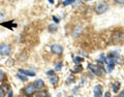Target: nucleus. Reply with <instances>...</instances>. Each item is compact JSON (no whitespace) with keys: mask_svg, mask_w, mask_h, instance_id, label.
<instances>
[{"mask_svg":"<svg viewBox=\"0 0 124 97\" xmlns=\"http://www.w3.org/2000/svg\"><path fill=\"white\" fill-rule=\"evenodd\" d=\"M108 9V4L105 1H100L95 5V12H96V14H98V15L103 14V12H105Z\"/></svg>","mask_w":124,"mask_h":97,"instance_id":"nucleus-1","label":"nucleus"},{"mask_svg":"<svg viewBox=\"0 0 124 97\" xmlns=\"http://www.w3.org/2000/svg\"><path fill=\"white\" fill-rule=\"evenodd\" d=\"M116 61H117L116 56H113V55H110V56H108V58H105V63L108 64V72H111L114 69Z\"/></svg>","mask_w":124,"mask_h":97,"instance_id":"nucleus-2","label":"nucleus"},{"mask_svg":"<svg viewBox=\"0 0 124 97\" xmlns=\"http://www.w3.org/2000/svg\"><path fill=\"white\" fill-rule=\"evenodd\" d=\"M89 69L92 70V72L96 75H100L102 74V72H105V68L99 66V65H95V64H89Z\"/></svg>","mask_w":124,"mask_h":97,"instance_id":"nucleus-3","label":"nucleus"},{"mask_svg":"<svg viewBox=\"0 0 124 97\" xmlns=\"http://www.w3.org/2000/svg\"><path fill=\"white\" fill-rule=\"evenodd\" d=\"M10 51H12V49H10V47L8 44H6V43L0 44V55H2V56H7V55L10 54Z\"/></svg>","mask_w":124,"mask_h":97,"instance_id":"nucleus-4","label":"nucleus"},{"mask_svg":"<svg viewBox=\"0 0 124 97\" xmlns=\"http://www.w3.org/2000/svg\"><path fill=\"white\" fill-rule=\"evenodd\" d=\"M51 50H52V52L56 55H61L63 53V48H62L60 44H53V46L51 47Z\"/></svg>","mask_w":124,"mask_h":97,"instance_id":"nucleus-5","label":"nucleus"},{"mask_svg":"<svg viewBox=\"0 0 124 97\" xmlns=\"http://www.w3.org/2000/svg\"><path fill=\"white\" fill-rule=\"evenodd\" d=\"M35 87L33 85H29V86H27L25 89H24V94L26 96H31L32 94H34L35 92Z\"/></svg>","mask_w":124,"mask_h":97,"instance_id":"nucleus-6","label":"nucleus"},{"mask_svg":"<svg viewBox=\"0 0 124 97\" xmlns=\"http://www.w3.org/2000/svg\"><path fill=\"white\" fill-rule=\"evenodd\" d=\"M94 97H102V87L100 85H97L94 87Z\"/></svg>","mask_w":124,"mask_h":97,"instance_id":"nucleus-7","label":"nucleus"},{"mask_svg":"<svg viewBox=\"0 0 124 97\" xmlns=\"http://www.w3.org/2000/svg\"><path fill=\"white\" fill-rule=\"evenodd\" d=\"M33 86L35 87V89H43V88H45V83H43V80L38 78V80H36L34 82Z\"/></svg>","mask_w":124,"mask_h":97,"instance_id":"nucleus-8","label":"nucleus"},{"mask_svg":"<svg viewBox=\"0 0 124 97\" xmlns=\"http://www.w3.org/2000/svg\"><path fill=\"white\" fill-rule=\"evenodd\" d=\"M19 72L21 74H25V75H29V77H34L35 72L32 70H26V69H19Z\"/></svg>","mask_w":124,"mask_h":97,"instance_id":"nucleus-9","label":"nucleus"},{"mask_svg":"<svg viewBox=\"0 0 124 97\" xmlns=\"http://www.w3.org/2000/svg\"><path fill=\"white\" fill-rule=\"evenodd\" d=\"M7 89H8V85H3L0 87V97H4Z\"/></svg>","mask_w":124,"mask_h":97,"instance_id":"nucleus-10","label":"nucleus"},{"mask_svg":"<svg viewBox=\"0 0 124 97\" xmlns=\"http://www.w3.org/2000/svg\"><path fill=\"white\" fill-rule=\"evenodd\" d=\"M71 71H72V72H74V73H77V72H81V71H83V67L81 66V65L77 64L76 66H74V67L71 69Z\"/></svg>","mask_w":124,"mask_h":97,"instance_id":"nucleus-11","label":"nucleus"},{"mask_svg":"<svg viewBox=\"0 0 124 97\" xmlns=\"http://www.w3.org/2000/svg\"><path fill=\"white\" fill-rule=\"evenodd\" d=\"M35 97H48V92L46 91H38L37 93H36Z\"/></svg>","mask_w":124,"mask_h":97,"instance_id":"nucleus-12","label":"nucleus"},{"mask_svg":"<svg viewBox=\"0 0 124 97\" xmlns=\"http://www.w3.org/2000/svg\"><path fill=\"white\" fill-rule=\"evenodd\" d=\"M120 89V83H114L113 85V91L114 92H118V90Z\"/></svg>","mask_w":124,"mask_h":97,"instance_id":"nucleus-13","label":"nucleus"},{"mask_svg":"<svg viewBox=\"0 0 124 97\" xmlns=\"http://www.w3.org/2000/svg\"><path fill=\"white\" fill-rule=\"evenodd\" d=\"M50 82H51V84H53V85H56V84L58 83V78H57L56 75H53V77L50 78Z\"/></svg>","mask_w":124,"mask_h":97,"instance_id":"nucleus-14","label":"nucleus"},{"mask_svg":"<svg viewBox=\"0 0 124 97\" xmlns=\"http://www.w3.org/2000/svg\"><path fill=\"white\" fill-rule=\"evenodd\" d=\"M56 30H57V26L55 24H51L49 26V31H50V32H55Z\"/></svg>","mask_w":124,"mask_h":97,"instance_id":"nucleus-15","label":"nucleus"},{"mask_svg":"<svg viewBox=\"0 0 124 97\" xmlns=\"http://www.w3.org/2000/svg\"><path fill=\"white\" fill-rule=\"evenodd\" d=\"M74 1H76V0H65V1L63 2V5L64 6H67L68 4H71L72 2H74Z\"/></svg>","mask_w":124,"mask_h":97,"instance_id":"nucleus-16","label":"nucleus"},{"mask_svg":"<svg viewBox=\"0 0 124 97\" xmlns=\"http://www.w3.org/2000/svg\"><path fill=\"white\" fill-rule=\"evenodd\" d=\"M18 78H21V80H22V81H24V82H26V81H27V78H26V77H24V75H23V74H21V73H19V74H18Z\"/></svg>","mask_w":124,"mask_h":97,"instance_id":"nucleus-17","label":"nucleus"},{"mask_svg":"<svg viewBox=\"0 0 124 97\" xmlns=\"http://www.w3.org/2000/svg\"><path fill=\"white\" fill-rule=\"evenodd\" d=\"M4 78H5V73L2 72V71H0V82H2Z\"/></svg>","mask_w":124,"mask_h":97,"instance_id":"nucleus-18","label":"nucleus"},{"mask_svg":"<svg viewBox=\"0 0 124 97\" xmlns=\"http://www.w3.org/2000/svg\"><path fill=\"white\" fill-rule=\"evenodd\" d=\"M61 67H62V62H59V63L56 65L55 70H60V68H61Z\"/></svg>","mask_w":124,"mask_h":97,"instance_id":"nucleus-19","label":"nucleus"},{"mask_svg":"<svg viewBox=\"0 0 124 97\" xmlns=\"http://www.w3.org/2000/svg\"><path fill=\"white\" fill-rule=\"evenodd\" d=\"M74 61H76V63H79V62H82L83 59L80 58V57H77V58H74Z\"/></svg>","mask_w":124,"mask_h":97,"instance_id":"nucleus-20","label":"nucleus"},{"mask_svg":"<svg viewBox=\"0 0 124 97\" xmlns=\"http://www.w3.org/2000/svg\"><path fill=\"white\" fill-rule=\"evenodd\" d=\"M114 1L118 4H124V0H114Z\"/></svg>","mask_w":124,"mask_h":97,"instance_id":"nucleus-21","label":"nucleus"},{"mask_svg":"<svg viewBox=\"0 0 124 97\" xmlns=\"http://www.w3.org/2000/svg\"><path fill=\"white\" fill-rule=\"evenodd\" d=\"M46 74L48 75H54V70H49V71L46 72Z\"/></svg>","mask_w":124,"mask_h":97,"instance_id":"nucleus-22","label":"nucleus"},{"mask_svg":"<svg viewBox=\"0 0 124 97\" xmlns=\"http://www.w3.org/2000/svg\"><path fill=\"white\" fill-rule=\"evenodd\" d=\"M12 96H14V93H12V91L10 90L8 92V97H12Z\"/></svg>","mask_w":124,"mask_h":97,"instance_id":"nucleus-23","label":"nucleus"},{"mask_svg":"<svg viewBox=\"0 0 124 97\" xmlns=\"http://www.w3.org/2000/svg\"><path fill=\"white\" fill-rule=\"evenodd\" d=\"M110 96H111L110 92H105V97H110Z\"/></svg>","mask_w":124,"mask_h":97,"instance_id":"nucleus-24","label":"nucleus"},{"mask_svg":"<svg viewBox=\"0 0 124 97\" xmlns=\"http://www.w3.org/2000/svg\"><path fill=\"white\" fill-rule=\"evenodd\" d=\"M53 20H54V21H55V22H56V23H58V22H59V20H58V19H57V18H56V17H53Z\"/></svg>","mask_w":124,"mask_h":97,"instance_id":"nucleus-25","label":"nucleus"},{"mask_svg":"<svg viewBox=\"0 0 124 97\" xmlns=\"http://www.w3.org/2000/svg\"><path fill=\"white\" fill-rule=\"evenodd\" d=\"M119 97H124V91H122V92L120 93V96Z\"/></svg>","mask_w":124,"mask_h":97,"instance_id":"nucleus-26","label":"nucleus"},{"mask_svg":"<svg viewBox=\"0 0 124 97\" xmlns=\"http://www.w3.org/2000/svg\"><path fill=\"white\" fill-rule=\"evenodd\" d=\"M48 1H49V2H50V3H51V4H53V3H54V0H48Z\"/></svg>","mask_w":124,"mask_h":97,"instance_id":"nucleus-27","label":"nucleus"},{"mask_svg":"<svg viewBox=\"0 0 124 97\" xmlns=\"http://www.w3.org/2000/svg\"><path fill=\"white\" fill-rule=\"evenodd\" d=\"M9 1H16V0H9Z\"/></svg>","mask_w":124,"mask_h":97,"instance_id":"nucleus-28","label":"nucleus"},{"mask_svg":"<svg viewBox=\"0 0 124 97\" xmlns=\"http://www.w3.org/2000/svg\"><path fill=\"white\" fill-rule=\"evenodd\" d=\"M87 1H91V0H87Z\"/></svg>","mask_w":124,"mask_h":97,"instance_id":"nucleus-29","label":"nucleus"},{"mask_svg":"<svg viewBox=\"0 0 124 97\" xmlns=\"http://www.w3.org/2000/svg\"><path fill=\"white\" fill-rule=\"evenodd\" d=\"M69 97H72V96H69Z\"/></svg>","mask_w":124,"mask_h":97,"instance_id":"nucleus-30","label":"nucleus"}]
</instances>
